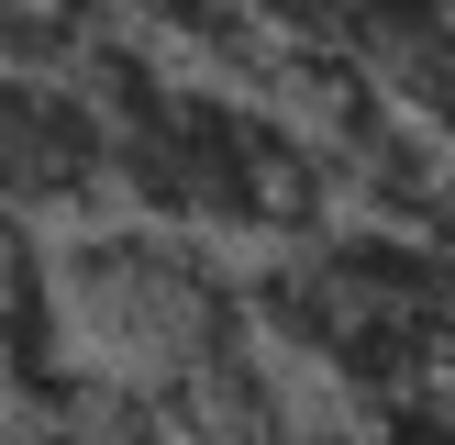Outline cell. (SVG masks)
<instances>
[{
	"label": "cell",
	"mask_w": 455,
	"mask_h": 445,
	"mask_svg": "<svg viewBox=\"0 0 455 445\" xmlns=\"http://www.w3.org/2000/svg\"><path fill=\"white\" fill-rule=\"evenodd\" d=\"M78 78L111 101L123 134V200L189 234H234V245H311L333 222V156L289 101H256L234 78H189L178 44L133 34L111 12V34L78 56Z\"/></svg>",
	"instance_id": "1"
},
{
	"label": "cell",
	"mask_w": 455,
	"mask_h": 445,
	"mask_svg": "<svg viewBox=\"0 0 455 445\" xmlns=\"http://www.w3.org/2000/svg\"><path fill=\"white\" fill-rule=\"evenodd\" d=\"M256 323L267 345L333 368L355 400L434 390L455 356V234L400 222V212H355V222H323L311 245H267Z\"/></svg>",
	"instance_id": "2"
},
{
	"label": "cell",
	"mask_w": 455,
	"mask_h": 445,
	"mask_svg": "<svg viewBox=\"0 0 455 445\" xmlns=\"http://www.w3.org/2000/svg\"><path fill=\"white\" fill-rule=\"evenodd\" d=\"M0 156H12V212H22V222H89L100 190H123L111 101L78 78V67H12Z\"/></svg>",
	"instance_id": "4"
},
{
	"label": "cell",
	"mask_w": 455,
	"mask_h": 445,
	"mask_svg": "<svg viewBox=\"0 0 455 445\" xmlns=\"http://www.w3.org/2000/svg\"><path fill=\"white\" fill-rule=\"evenodd\" d=\"M56 279H67V312H78V345L100 356V368L123 378H156V390H178V378H200L212 356L256 345V289H234L212 267V234H189V222H78V234L56 245Z\"/></svg>",
	"instance_id": "3"
},
{
	"label": "cell",
	"mask_w": 455,
	"mask_h": 445,
	"mask_svg": "<svg viewBox=\"0 0 455 445\" xmlns=\"http://www.w3.org/2000/svg\"><path fill=\"white\" fill-rule=\"evenodd\" d=\"M267 44L289 56H355V67H400L422 34H444L455 0H256Z\"/></svg>",
	"instance_id": "5"
}]
</instances>
